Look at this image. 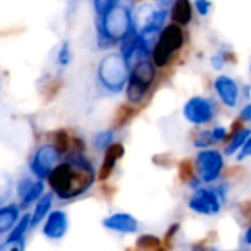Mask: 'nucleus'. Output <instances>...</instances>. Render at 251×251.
Segmentation results:
<instances>
[{"label":"nucleus","instance_id":"4be33fe9","mask_svg":"<svg viewBox=\"0 0 251 251\" xmlns=\"http://www.w3.org/2000/svg\"><path fill=\"white\" fill-rule=\"evenodd\" d=\"M57 62L62 66H66L71 62V47H69V44L66 41L60 46V49L57 51Z\"/></svg>","mask_w":251,"mask_h":251},{"label":"nucleus","instance_id":"9b49d317","mask_svg":"<svg viewBox=\"0 0 251 251\" xmlns=\"http://www.w3.org/2000/svg\"><path fill=\"white\" fill-rule=\"evenodd\" d=\"M103 226L115 232L134 234L138 231V221L129 213H115L103 221Z\"/></svg>","mask_w":251,"mask_h":251},{"label":"nucleus","instance_id":"6e6552de","mask_svg":"<svg viewBox=\"0 0 251 251\" xmlns=\"http://www.w3.org/2000/svg\"><path fill=\"white\" fill-rule=\"evenodd\" d=\"M213 104L203 97H193L184 106V116L194 125H203L213 118Z\"/></svg>","mask_w":251,"mask_h":251},{"label":"nucleus","instance_id":"cd10ccee","mask_svg":"<svg viewBox=\"0 0 251 251\" xmlns=\"http://www.w3.org/2000/svg\"><path fill=\"white\" fill-rule=\"evenodd\" d=\"M194 4H196L199 13H200L201 16H206V15L210 12V7H212L210 0H194Z\"/></svg>","mask_w":251,"mask_h":251},{"label":"nucleus","instance_id":"473e14b6","mask_svg":"<svg viewBox=\"0 0 251 251\" xmlns=\"http://www.w3.org/2000/svg\"><path fill=\"white\" fill-rule=\"evenodd\" d=\"M244 241H246V244L251 246V226L247 229V232H246V235H244Z\"/></svg>","mask_w":251,"mask_h":251},{"label":"nucleus","instance_id":"9d476101","mask_svg":"<svg viewBox=\"0 0 251 251\" xmlns=\"http://www.w3.org/2000/svg\"><path fill=\"white\" fill-rule=\"evenodd\" d=\"M215 90L219 96V99L222 100V103L228 107H235L238 104V85L237 82L226 76V75H221L216 78L215 81Z\"/></svg>","mask_w":251,"mask_h":251},{"label":"nucleus","instance_id":"f3484780","mask_svg":"<svg viewBox=\"0 0 251 251\" xmlns=\"http://www.w3.org/2000/svg\"><path fill=\"white\" fill-rule=\"evenodd\" d=\"M51 201H53V197L51 194H43L41 199L37 201L35 204V209L32 212V216H31V226H35L38 225L49 213L50 207H51Z\"/></svg>","mask_w":251,"mask_h":251},{"label":"nucleus","instance_id":"a211bd4d","mask_svg":"<svg viewBox=\"0 0 251 251\" xmlns=\"http://www.w3.org/2000/svg\"><path fill=\"white\" fill-rule=\"evenodd\" d=\"M249 137H250V129H240V131H237V132L232 135L231 143L226 146L225 154L232 156V154H235L237 151H240V150L243 149V146L246 144V141L249 140Z\"/></svg>","mask_w":251,"mask_h":251},{"label":"nucleus","instance_id":"f8f14e48","mask_svg":"<svg viewBox=\"0 0 251 251\" xmlns=\"http://www.w3.org/2000/svg\"><path fill=\"white\" fill-rule=\"evenodd\" d=\"M68 231V215L63 210H54L49 215L46 225L43 228V234L47 238L59 240Z\"/></svg>","mask_w":251,"mask_h":251},{"label":"nucleus","instance_id":"1a4fd4ad","mask_svg":"<svg viewBox=\"0 0 251 251\" xmlns=\"http://www.w3.org/2000/svg\"><path fill=\"white\" fill-rule=\"evenodd\" d=\"M190 209L201 215H215L221 210V200L218 194L207 188H199L188 203Z\"/></svg>","mask_w":251,"mask_h":251},{"label":"nucleus","instance_id":"412c9836","mask_svg":"<svg viewBox=\"0 0 251 251\" xmlns=\"http://www.w3.org/2000/svg\"><path fill=\"white\" fill-rule=\"evenodd\" d=\"M137 246H138L140 249H144V250H153V249H157V247L160 246V241H159V238H156V237L144 235V237L138 238Z\"/></svg>","mask_w":251,"mask_h":251},{"label":"nucleus","instance_id":"c85d7f7f","mask_svg":"<svg viewBox=\"0 0 251 251\" xmlns=\"http://www.w3.org/2000/svg\"><path fill=\"white\" fill-rule=\"evenodd\" d=\"M251 156V137L246 141V144L243 146V149L240 150V153H238V160H244V159H247V157H250Z\"/></svg>","mask_w":251,"mask_h":251},{"label":"nucleus","instance_id":"a878e982","mask_svg":"<svg viewBox=\"0 0 251 251\" xmlns=\"http://www.w3.org/2000/svg\"><path fill=\"white\" fill-rule=\"evenodd\" d=\"M24 247H25L24 240H19V241H4L0 246V251H22Z\"/></svg>","mask_w":251,"mask_h":251},{"label":"nucleus","instance_id":"393cba45","mask_svg":"<svg viewBox=\"0 0 251 251\" xmlns=\"http://www.w3.org/2000/svg\"><path fill=\"white\" fill-rule=\"evenodd\" d=\"M116 1L119 0H94V9H96V13L100 16H103Z\"/></svg>","mask_w":251,"mask_h":251},{"label":"nucleus","instance_id":"aec40b11","mask_svg":"<svg viewBox=\"0 0 251 251\" xmlns=\"http://www.w3.org/2000/svg\"><path fill=\"white\" fill-rule=\"evenodd\" d=\"M112 138H113V134L112 131H106V132H99L96 137H94V144L99 150H106L110 144H112Z\"/></svg>","mask_w":251,"mask_h":251},{"label":"nucleus","instance_id":"0eeeda50","mask_svg":"<svg viewBox=\"0 0 251 251\" xmlns=\"http://www.w3.org/2000/svg\"><path fill=\"white\" fill-rule=\"evenodd\" d=\"M224 169V157L218 150H204L197 154V172L203 182H213Z\"/></svg>","mask_w":251,"mask_h":251},{"label":"nucleus","instance_id":"39448f33","mask_svg":"<svg viewBox=\"0 0 251 251\" xmlns=\"http://www.w3.org/2000/svg\"><path fill=\"white\" fill-rule=\"evenodd\" d=\"M154 76H156L154 66L149 60H140L134 63L126 84L128 100L131 103H140L146 97L150 85L154 81Z\"/></svg>","mask_w":251,"mask_h":251},{"label":"nucleus","instance_id":"2eb2a0df","mask_svg":"<svg viewBox=\"0 0 251 251\" xmlns=\"http://www.w3.org/2000/svg\"><path fill=\"white\" fill-rule=\"evenodd\" d=\"M171 16H172L174 22H176L179 25L190 24L191 18H193V9H191L190 0H175L172 10H171Z\"/></svg>","mask_w":251,"mask_h":251},{"label":"nucleus","instance_id":"5701e85b","mask_svg":"<svg viewBox=\"0 0 251 251\" xmlns=\"http://www.w3.org/2000/svg\"><path fill=\"white\" fill-rule=\"evenodd\" d=\"M213 141V137H212V131H203V132H199L196 140H194V144L197 147H207L210 146Z\"/></svg>","mask_w":251,"mask_h":251},{"label":"nucleus","instance_id":"6ab92c4d","mask_svg":"<svg viewBox=\"0 0 251 251\" xmlns=\"http://www.w3.org/2000/svg\"><path fill=\"white\" fill-rule=\"evenodd\" d=\"M31 226V216L29 215H24V218L18 222V225L12 229V232L9 234L6 241H19L24 240L26 229Z\"/></svg>","mask_w":251,"mask_h":251},{"label":"nucleus","instance_id":"bb28decb","mask_svg":"<svg viewBox=\"0 0 251 251\" xmlns=\"http://www.w3.org/2000/svg\"><path fill=\"white\" fill-rule=\"evenodd\" d=\"M179 176L182 181H188L191 178V163L188 160L181 162L179 165Z\"/></svg>","mask_w":251,"mask_h":251},{"label":"nucleus","instance_id":"72a5a7b5","mask_svg":"<svg viewBox=\"0 0 251 251\" xmlns=\"http://www.w3.org/2000/svg\"><path fill=\"white\" fill-rule=\"evenodd\" d=\"M250 69H251V66H250Z\"/></svg>","mask_w":251,"mask_h":251},{"label":"nucleus","instance_id":"ddd939ff","mask_svg":"<svg viewBox=\"0 0 251 251\" xmlns=\"http://www.w3.org/2000/svg\"><path fill=\"white\" fill-rule=\"evenodd\" d=\"M44 193V184L41 181H31L28 178L22 179L18 185V194L24 207H28L34 201H38Z\"/></svg>","mask_w":251,"mask_h":251},{"label":"nucleus","instance_id":"b1692460","mask_svg":"<svg viewBox=\"0 0 251 251\" xmlns=\"http://www.w3.org/2000/svg\"><path fill=\"white\" fill-rule=\"evenodd\" d=\"M69 144H71V141H69V137L65 131L56 132V144L54 146L59 149L60 153H65L69 149Z\"/></svg>","mask_w":251,"mask_h":251},{"label":"nucleus","instance_id":"f257e3e1","mask_svg":"<svg viewBox=\"0 0 251 251\" xmlns=\"http://www.w3.org/2000/svg\"><path fill=\"white\" fill-rule=\"evenodd\" d=\"M94 178L91 163L84 156L74 154L65 163L57 165L47 179L59 199L69 200L84 194L93 185Z\"/></svg>","mask_w":251,"mask_h":251},{"label":"nucleus","instance_id":"2f4dec72","mask_svg":"<svg viewBox=\"0 0 251 251\" xmlns=\"http://www.w3.org/2000/svg\"><path fill=\"white\" fill-rule=\"evenodd\" d=\"M240 118H241L243 121H246V122H251V104H247V106L241 110Z\"/></svg>","mask_w":251,"mask_h":251},{"label":"nucleus","instance_id":"4468645a","mask_svg":"<svg viewBox=\"0 0 251 251\" xmlns=\"http://www.w3.org/2000/svg\"><path fill=\"white\" fill-rule=\"evenodd\" d=\"M124 153H125V149H124V146L119 144V143H112V144L106 149L104 159H103V163H101V166H100V174H99V179H100V181H106V179L112 175V172H113L116 163H118L119 159L124 156Z\"/></svg>","mask_w":251,"mask_h":251},{"label":"nucleus","instance_id":"7c9ffc66","mask_svg":"<svg viewBox=\"0 0 251 251\" xmlns=\"http://www.w3.org/2000/svg\"><path fill=\"white\" fill-rule=\"evenodd\" d=\"M212 65H213V68L215 69H222V66H224V57H222V54H216V56H213L212 57Z\"/></svg>","mask_w":251,"mask_h":251},{"label":"nucleus","instance_id":"f03ea898","mask_svg":"<svg viewBox=\"0 0 251 251\" xmlns=\"http://www.w3.org/2000/svg\"><path fill=\"white\" fill-rule=\"evenodd\" d=\"M134 28L131 10L126 4L116 1L103 16H100L99 32L106 43L124 41Z\"/></svg>","mask_w":251,"mask_h":251},{"label":"nucleus","instance_id":"c756f323","mask_svg":"<svg viewBox=\"0 0 251 251\" xmlns=\"http://www.w3.org/2000/svg\"><path fill=\"white\" fill-rule=\"evenodd\" d=\"M212 137H213V141L215 143H219V141H222V140L226 138V129L222 128V126H218V128H215L212 131Z\"/></svg>","mask_w":251,"mask_h":251},{"label":"nucleus","instance_id":"423d86ee","mask_svg":"<svg viewBox=\"0 0 251 251\" xmlns=\"http://www.w3.org/2000/svg\"><path fill=\"white\" fill-rule=\"evenodd\" d=\"M60 151L56 146H51V144H46V146H41L32 160H31V171L32 174L40 178V179H46L50 176V174L54 171V168L59 165V160H60Z\"/></svg>","mask_w":251,"mask_h":251},{"label":"nucleus","instance_id":"dca6fc26","mask_svg":"<svg viewBox=\"0 0 251 251\" xmlns=\"http://www.w3.org/2000/svg\"><path fill=\"white\" fill-rule=\"evenodd\" d=\"M19 216V209L15 204H9L1 207L0 210V234H4L13 229Z\"/></svg>","mask_w":251,"mask_h":251},{"label":"nucleus","instance_id":"7ed1b4c3","mask_svg":"<svg viewBox=\"0 0 251 251\" xmlns=\"http://www.w3.org/2000/svg\"><path fill=\"white\" fill-rule=\"evenodd\" d=\"M129 65L131 63L124 56V53L106 54L100 60V65L97 69V75L103 87L112 93L122 91L126 87L129 75H131Z\"/></svg>","mask_w":251,"mask_h":251},{"label":"nucleus","instance_id":"20e7f679","mask_svg":"<svg viewBox=\"0 0 251 251\" xmlns=\"http://www.w3.org/2000/svg\"><path fill=\"white\" fill-rule=\"evenodd\" d=\"M184 44V31L179 24L174 22L163 28L153 49V62L156 66H165Z\"/></svg>","mask_w":251,"mask_h":251}]
</instances>
